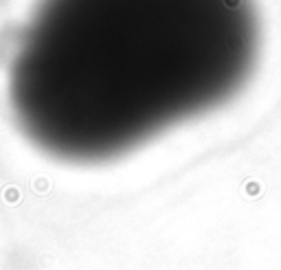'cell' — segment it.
<instances>
[{
	"label": "cell",
	"mask_w": 281,
	"mask_h": 270,
	"mask_svg": "<svg viewBox=\"0 0 281 270\" xmlns=\"http://www.w3.org/2000/svg\"><path fill=\"white\" fill-rule=\"evenodd\" d=\"M259 55L255 0H38L7 90L38 150L99 165L233 101Z\"/></svg>",
	"instance_id": "6da1fadb"
}]
</instances>
